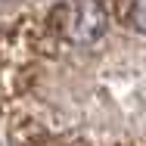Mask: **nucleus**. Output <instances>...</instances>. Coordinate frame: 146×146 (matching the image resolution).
Instances as JSON below:
<instances>
[{"label":"nucleus","mask_w":146,"mask_h":146,"mask_svg":"<svg viewBox=\"0 0 146 146\" xmlns=\"http://www.w3.org/2000/svg\"><path fill=\"white\" fill-rule=\"evenodd\" d=\"M109 16L100 0H78L68 9V37L75 44H93L106 34Z\"/></svg>","instance_id":"obj_1"},{"label":"nucleus","mask_w":146,"mask_h":146,"mask_svg":"<svg viewBox=\"0 0 146 146\" xmlns=\"http://www.w3.org/2000/svg\"><path fill=\"white\" fill-rule=\"evenodd\" d=\"M131 25L140 31V34H146V0H137V3H134V9H131Z\"/></svg>","instance_id":"obj_2"}]
</instances>
